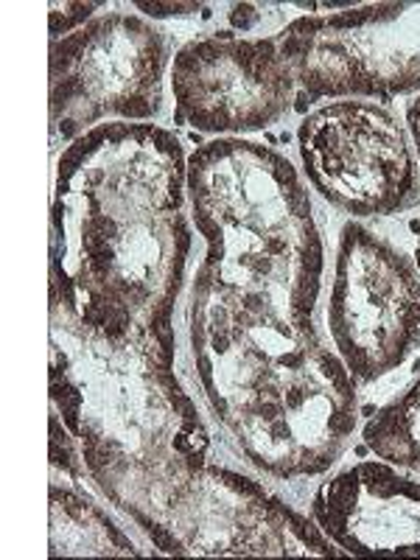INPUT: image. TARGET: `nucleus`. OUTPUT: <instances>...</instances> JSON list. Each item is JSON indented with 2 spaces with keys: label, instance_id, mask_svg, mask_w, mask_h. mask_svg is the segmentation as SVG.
<instances>
[{
  "label": "nucleus",
  "instance_id": "nucleus-1",
  "mask_svg": "<svg viewBox=\"0 0 420 560\" xmlns=\"http://www.w3.org/2000/svg\"><path fill=\"white\" fill-rule=\"evenodd\" d=\"M205 258L188 339L205 401L272 479L331 471L359 423L357 382L314 328L325 249L303 179L238 172L191 194Z\"/></svg>",
  "mask_w": 420,
  "mask_h": 560
},
{
  "label": "nucleus",
  "instance_id": "nucleus-2",
  "mask_svg": "<svg viewBox=\"0 0 420 560\" xmlns=\"http://www.w3.org/2000/svg\"><path fill=\"white\" fill-rule=\"evenodd\" d=\"M188 213V160L168 129L113 121L68 143L51 197V319L174 368Z\"/></svg>",
  "mask_w": 420,
  "mask_h": 560
},
{
  "label": "nucleus",
  "instance_id": "nucleus-3",
  "mask_svg": "<svg viewBox=\"0 0 420 560\" xmlns=\"http://www.w3.org/2000/svg\"><path fill=\"white\" fill-rule=\"evenodd\" d=\"M172 59L166 32L129 12L102 14L54 39L48 51L54 138L73 143L104 121H154L163 113Z\"/></svg>",
  "mask_w": 420,
  "mask_h": 560
},
{
  "label": "nucleus",
  "instance_id": "nucleus-4",
  "mask_svg": "<svg viewBox=\"0 0 420 560\" xmlns=\"http://www.w3.org/2000/svg\"><path fill=\"white\" fill-rule=\"evenodd\" d=\"M328 334L357 387L389 376L420 350V272L373 230L348 222L337 244Z\"/></svg>",
  "mask_w": 420,
  "mask_h": 560
},
{
  "label": "nucleus",
  "instance_id": "nucleus-5",
  "mask_svg": "<svg viewBox=\"0 0 420 560\" xmlns=\"http://www.w3.org/2000/svg\"><path fill=\"white\" fill-rule=\"evenodd\" d=\"M298 149L314 191L353 219L393 217L420 199L412 138L384 104H323L300 124Z\"/></svg>",
  "mask_w": 420,
  "mask_h": 560
},
{
  "label": "nucleus",
  "instance_id": "nucleus-6",
  "mask_svg": "<svg viewBox=\"0 0 420 560\" xmlns=\"http://www.w3.org/2000/svg\"><path fill=\"white\" fill-rule=\"evenodd\" d=\"M294 79L312 98L420 93V3H364L308 14L278 32Z\"/></svg>",
  "mask_w": 420,
  "mask_h": 560
},
{
  "label": "nucleus",
  "instance_id": "nucleus-7",
  "mask_svg": "<svg viewBox=\"0 0 420 560\" xmlns=\"http://www.w3.org/2000/svg\"><path fill=\"white\" fill-rule=\"evenodd\" d=\"M177 115L219 138L264 132L292 109L298 79L278 34H210L185 43L172 59Z\"/></svg>",
  "mask_w": 420,
  "mask_h": 560
},
{
  "label": "nucleus",
  "instance_id": "nucleus-8",
  "mask_svg": "<svg viewBox=\"0 0 420 560\" xmlns=\"http://www.w3.org/2000/svg\"><path fill=\"white\" fill-rule=\"evenodd\" d=\"M325 538L357 558H420V474L370 459L325 479L312 499Z\"/></svg>",
  "mask_w": 420,
  "mask_h": 560
},
{
  "label": "nucleus",
  "instance_id": "nucleus-9",
  "mask_svg": "<svg viewBox=\"0 0 420 560\" xmlns=\"http://www.w3.org/2000/svg\"><path fill=\"white\" fill-rule=\"evenodd\" d=\"M59 555L138 558L140 549L84 490L51 477V558Z\"/></svg>",
  "mask_w": 420,
  "mask_h": 560
},
{
  "label": "nucleus",
  "instance_id": "nucleus-10",
  "mask_svg": "<svg viewBox=\"0 0 420 560\" xmlns=\"http://www.w3.org/2000/svg\"><path fill=\"white\" fill-rule=\"evenodd\" d=\"M362 438L378 459L420 474V376L368 420Z\"/></svg>",
  "mask_w": 420,
  "mask_h": 560
},
{
  "label": "nucleus",
  "instance_id": "nucleus-11",
  "mask_svg": "<svg viewBox=\"0 0 420 560\" xmlns=\"http://www.w3.org/2000/svg\"><path fill=\"white\" fill-rule=\"evenodd\" d=\"M102 9V3H51L48 14H51V43L54 39L68 37L70 32L88 26L93 20V12Z\"/></svg>",
  "mask_w": 420,
  "mask_h": 560
},
{
  "label": "nucleus",
  "instance_id": "nucleus-12",
  "mask_svg": "<svg viewBox=\"0 0 420 560\" xmlns=\"http://www.w3.org/2000/svg\"><path fill=\"white\" fill-rule=\"evenodd\" d=\"M407 132L412 138V149L415 158H418V168H420V96L412 98L407 104Z\"/></svg>",
  "mask_w": 420,
  "mask_h": 560
},
{
  "label": "nucleus",
  "instance_id": "nucleus-13",
  "mask_svg": "<svg viewBox=\"0 0 420 560\" xmlns=\"http://www.w3.org/2000/svg\"><path fill=\"white\" fill-rule=\"evenodd\" d=\"M415 267H418L420 272V236H418V249H415Z\"/></svg>",
  "mask_w": 420,
  "mask_h": 560
}]
</instances>
